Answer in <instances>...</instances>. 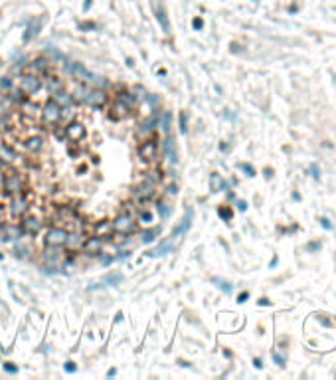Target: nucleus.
<instances>
[{
  "instance_id": "nucleus-3",
  "label": "nucleus",
  "mask_w": 336,
  "mask_h": 380,
  "mask_svg": "<svg viewBox=\"0 0 336 380\" xmlns=\"http://www.w3.org/2000/svg\"><path fill=\"white\" fill-rule=\"evenodd\" d=\"M68 70L72 72V76H74L76 80H80V82H84V84L99 85V87H103V85H105V82H103L101 78H97V76H93L91 72H87L82 64H74V66H70Z\"/></svg>"
},
{
  "instance_id": "nucleus-14",
  "label": "nucleus",
  "mask_w": 336,
  "mask_h": 380,
  "mask_svg": "<svg viewBox=\"0 0 336 380\" xmlns=\"http://www.w3.org/2000/svg\"><path fill=\"white\" fill-rule=\"evenodd\" d=\"M28 208H30V206H28V200H26V198H22L20 194H18V196H12V202H10V214H12L14 218H16V216H18V218L24 216V214L28 212Z\"/></svg>"
},
{
  "instance_id": "nucleus-42",
  "label": "nucleus",
  "mask_w": 336,
  "mask_h": 380,
  "mask_svg": "<svg viewBox=\"0 0 336 380\" xmlns=\"http://www.w3.org/2000/svg\"><path fill=\"white\" fill-rule=\"evenodd\" d=\"M158 210H160V214H162V216H168L170 208H168L166 204H158Z\"/></svg>"
},
{
  "instance_id": "nucleus-4",
  "label": "nucleus",
  "mask_w": 336,
  "mask_h": 380,
  "mask_svg": "<svg viewBox=\"0 0 336 380\" xmlns=\"http://www.w3.org/2000/svg\"><path fill=\"white\" fill-rule=\"evenodd\" d=\"M60 119H62V107H60L54 99H52V101H46L42 107L44 125H56Z\"/></svg>"
},
{
  "instance_id": "nucleus-44",
  "label": "nucleus",
  "mask_w": 336,
  "mask_h": 380,
  "mask_svg": "<svg viewBox=\"0 0 336 380\" xmlns=\"http://www.w3.org/2000/svg\"><path fill=\"white\" fill-rule=\"evenodd\" d=\"M202 26H204V22H202L200 18H196V20H194V28H196V30H202Z\"/></svg>"
},
{
  "instance_id": "nucleus-35",
  "label": "nucleus",
  "mask_w": 336,
  "mask_h": 380,
  "mask_svg": "<svg viewBox=\"0 0 336 380\" xmlns=\"http://www.w3.org/2000/svg\"><path fill=\"white\" fill-rule=\"evenodd\" d=\"M170 119H172V117H170V113H164V115H162V123H160V129H162L166 135H168V131H170Z\"/></svg>"
},
{
  "instance_id": "nucleus-7",
  "label": "nucleus",
  "mask_w": 336,
  "mask_h": 380,
  "mask_svg": "<svg viewBox=\"0 0 336 380\" xmlns=\"http://www.w3.org/2000/svg\"><path fill=\"white\" fill-rule=\"evenodd\" d=\"M128 113H130V105L125 103L123 99H119V97L109 107V119H113V121H123V119L128 117Z\"/></svg>"
},
{
  "instance_id": "nucleus-32",
  "label": "nucleus",
  "mask_w": 336,
  "mask_h": 380,
  "mask_svg": "<svg viewBox=\"0 0 336 380\" xmlns=\"http://www.w3.org/2000/svg\"><path fill=\"white\" fill-rule=\"evenodd\" d=\"M32 252V248L30 246H24L20 240H18V244H16V255H20V257H26L28 253Z\"/></svg>"
},
{
  "instance_id": "nucleus-10",
  "label": "nucleus",
  "mask_w": 336,
  "mask_h": 380,
  "mask_svg": "<svg viewBox=\"0 0 336 380\" xmlns=\"http://www.w3.org/2000/svg\"><path fill=\"white\" fill-rule=\"evenodd\" d=\"M85 137V127L84 123H78V121H72L70 125L66 127V139L70 143H80Z\"/></svg>"
},
{
  "instance_id": "nucleus-47",
  "label": "nucleus",
  "mask_w": 336,
  "mask_h": 380,
  "mask_svg": "<svg viewBox=\"0 0 336 380\" xmlns=\"http://www.w3.org/2000/svg\"><path fill=\"white\" fill-rule=\"evenodd\" d=\"M91 28H95V24H91V22H87V24H82V30H91Z\"/></svg>"
},
{
  "instance_id": "nucleus-41",
  "label": "nucleus",
  "mask_w": 336,
  "mask_h": 380,
  "mask_svg": "<svg viewBox=\"0 0 336 380\" xmlns=\"http://www.w3.org/2000/svg\"><path fill=\"white\" fill-rule=\"evenodd\" d=\"M220 216L226 218V220H230V218H232V210H228V208H220Z\"/></svg>"
},
{
  "instance_id": "nucleus-46",
  "label": "nucleus",
  "mask_w": 336,
  "mask_h": 380,
  "mask_svg": "<svg viewBox=\"0 0 336 380\" xmlns=\"http://www.w3.org/2000/svg\"><path fill=\"white\" fill-rule=\"evenodd\" d=\"M4 368H6V372H10V374H14V372H16V366H12V364H6Z\"/></svg>"
},
{
  "instance_id": "nucleus-51",
  "label": "nucleus",
  "mask_w": 336,
  "mask_h": 380,
  "mask_svg": "<svg viewBox=\"0 0 336 380\" xmlns=\"http://www.w3.org/2000/svg\"><path fill=\"white\" fill-rule=\"evenodd\" d=\"M4 97H6V95H4V91L0 89V107H2V101H4Z\"/></svg>"
},
{
  "instance_id": "nucleus-15",
  "label": "nucleus",
  "mask_w": 336,
  "mask_h": 380,
  "mask_svg": "<svg viewBox=\"0 0 336 380\" xmlns=\"http://www.w3.org/2000/svg\"><path fill=\"white\" fill-rule=\"evenodd\" d=\"M40 228H42V222H40L38 216H24V220H22V232H26V234H38Z\"/></svg>"
},
{
  "instance_id": "nucleus-20",
  "label": "nucleus",
  "mask_w": 336,
  "mask_h": 380,
  "mask_svg": "<svg viewBox=\"0 0 336 380\" xmlns=\"http://www.w3.org/2000/svg\"><path fill=\"white\" fill-rule=\"evenodd\" d=\"M190 220H192V210H186L184 218H182V222L172 230V238H178L180 234H184V232L188 230V226H190Z\"/></svg>"
},
{
  "instance_id": "nucleus-37",
  "label": "nucleus",
  "mask_w": 336,
  "mask_h": 380,
  "mask_svg": "<svg viewBox=\"0 0 336 380\" xmlns=\"http://www.w3.org/2000/svg\"><path fill=\"white\" fill-rule=\"evenodd\" d=\"M186 131H188V115L180 113V133H186Z\"/></svg>"
},
{
  "instance_id": "nucleus-43",
  "label": "nucleus",
  "mask_w": 336,
  "mask_h": 380,
  "mask_svg": "<svg viewBox=\"0 0 336 380\" xmlns=\"http://www.w3.org/2000/svg\"><path fill=\"white\" fill-rule=\"evenodd\" d=\"M240 167H242V169L246 170V172H248L250 176H253V174H255V170H253L252 167H250V165H240Z\"/></svg>"
},
{
  "instance_id": "nucleus-40",
  "label": "nucleus",
  "mask_w": 336,
  "mask_h": 380,
  "mask_svg": "<svg viewBox=\"0 0 336 380\" xmlns=\"http://www.w3.org/2000/svg\"><path fill=\"white\" fill-rule=\"evenodd\" d=\"M97 255H99V261H101V263H103V265H107V263H109V261H111V259H113V257H111V255H105V253H101V252L97 253Z\"/></svg>"
},
{
  "instance_id": "nucleus-38",
  "label": "nucleus",
  "mask_w": 336,
  "mask_h": 380,
  "mask_svg": "<svg viewBox=\"0 0 336 380\" xmlns=\"http://www.w3.org/2000/svg\"><path fill=\"white\" fill-rule=\"evenodd\" d=\"M8 129H10L8 117H0V133H4V131H8Z\"/></svg>"
},
{
  "instance_id": "nucleus-26",
  "label": "nucleus",
  "mask_w": 336,
  "mask_h": 380,
  "mask_svg": "<svg viewBox=\"0 0 336 380\" xmlns=\"http://www.w3.org/2000/svg\"><path fill=\"white\" fill-rule=\"evenodd\" d=\"M42 22H44L42 18H38L36 22H32V24L28 26V30H26V34H24V40H26V42H30V40H32V38H34V36L40 32V28H42Z\"/></svg>"
},
{
  "instance_id": "nucleus-52",
  "label": "nucleus",
  "mask_w": 336,
  "mask_h": 380,
  "mask_svg": "<svg viewBox=\"0 0 336 380\" xmlns=\"http://www.w3.org/2000/svg\"><path fill=\"white\" fill-rule=\"evenodd\" d=\"M2 182H4V176H2V172H0V188H2Z\"/></svg>"
},
{
  "instance_id": "nucleus-28",
  "label": "nucleus",
  "mask_w": 336,
  "mask_h": 380,
  "mask_svg": "<svg viewBox=\"0 0 336 380\" xmlns=\"http://www.w3.org/2000/svg\"><path fill=\"white\" fill-rule=\"evenodd\" d=\"M87 93H89V87H87V85H78V89L74 91L72 99H74L76 103H82V101L87 99Z\"/></svg>"
},
{
  "instance_id": "nucleus-53",
  "label": "nucleus",
  "mask_w": 336,
  "mask_h": 380,
  "mask_svg": "<svg viewBox=\"0 0 336 380\" xmlns=\"http://www.w3.org/2000/svg\"><path fill=\"white\" fill-rule=\"evenodd\" d=\"M0 68H2V60H0Z\"/></svg>"
},
{
  "instance_id": "nucleus-36",
  "label": "nucleus",
  "mask_w": 336,
  "mask_h": 380,
  "mask_svg": "<svg viewBox=\"0 0 336 380\" xmlns=\"http://www.w3.org/2000/svg\"><path fill=\"white\" fill-rule=\"evenodd\" d=\"M0 89H2L4 93L10 91V89H12V80H10V78H2V80H0Z\"/></svg>"
},
{
  "instance_id": "nucleus-1",
  "label": "nucleus",
  "mask_w": 336,
  "mask_h": 380,
  "mask_svg": "<svg viewBox=\"0 0 336 380\" xmlns=\"http://www.w3.org/2000/svg\"><path fill=\"white\" fill-rule=\"evenodd\" d=\"M68 230L66 228H60V226H52L48 228L46 232V246L48 248H60V246H66V240H68Z\"/></svg>"
},
{
  "instance_id": "nucleus-23",
  "label": "nucleus",
  "mask_w": 336,
  "mask_h": 380,
  "mask_svg": "<svg viewBox=\"0 0 336 380\" xmlns=\"http://www.w3.org/2000/svg\"><path fill=\"white\" fill-rule=\"evenodd\" d=\"M46 89L50 91V95H54V93H58L60 89H64V82H62L60 78H56V76H50V78L46 80Z\"/></svg>"
},
{
  "instance_id": "nucleus-5",
  "label": "nucleus",
  "mask_w": 336,
  "mask_h": 380,
  "mask_svg": "<svg viewBox=\"0 0 336 380\" xmlns=\"http://www.w3.org/2000/svg\"><path fill=\"white\" fill-rule=\"evenodd\" d=\"M134 230V218L128 212H121L115 220H113V232L117 234H128Z\"/></svg>"
},
{
  "instance_id": "nucleus-18",
  "label": "nucleus",
  "mask_w": 336,
  "mask_h": 380,
  "mask_svg": "<svg viewBox=\"0 0 336 380\" xmlns=\"http://www.w3.org/2000/svg\"><path fill=\"white\" fill-rule=\"evenodd\" d=\"M2 238L4 240H20L22 238V226L18 228L16 224H8V226H4V230H2Z\"/></svg>"
},
{
  "instance_id": "nucleus-19",
  "label": "nucleus",
  "mask_w": 336,
  "mask_h": 380,
  "mask_svg": "<svg viewBox=\"0 0 336 380\" xmlns=\"http://www.w3.org/2000/svg\"><path fill=\"white\" fill-rule=\"evenodd\" d=\"M0 161L2 163H14V161H18V155L6 143H0Z\"/></svg>"
},
{
  "instance_id": "nucleus-13",
  "label": "nucleus",
  "mask_w": 336,
  "mask_h": 380,
  "mask_svg": "<svg viewBox=\"0 0 336 380\" xmlns=\"http://www.w3.org/2000/svg\"><path fill=\"white\" fill-rule=\"evenodd\" d=\"M103 242H105V238H101V236H91V238H87L84 242V252L87 255H97V253L103 250Z\"/></svg>"
},
{
  "instance_id": "nucleus-21",
  "label": "nucleus",
  "mask_w": 336,
  "mask_h": 380,
  "mask_svg": "<svg viewBox=\"0 0 336 380\" xmlns=\"http://www.w3.org/2000/svg\"><path fill=\"white\" fill-rule=\"evenodd\" d=\"M52 99H54L60 107H68V105H72V103H74L72 93H68V91H64V89H60L58 93H54V95H52Z\"/></svg>"
},
{
  "instance_id": "nucleus-27",
  "label": "nucleus",
  "mask_w": 336,
  "mask_h": 380,
  "mask_svg": "<svg viewBox=\"0 0 336 380\" xmlns=\"http://www.w3.org/2000/svg\"><path fill=\"white\" fill-rule=\"evenodd\" d=\"M174 240H176V238H172V236H170L166 242H162L156 250H152L150 255H152V257H158V255H164V253H168L170 250H172V242H174Z\"/></svg>"
},
{
  "instance_id": "nucleus-31",
  "label": "nucleus",
  "mask_w": 336,
  "mask_h": 380,
  "mask_svg": "<svg viewBox=\"0 0 336 380\" xmlns=\"http://www.w3.org/2000/svg\"><path fill=\"white\" fill-rule=\"evenodd\" d=\"M121 281H123V275H121V273H109V275H105V283L119 285Z\"/></svg>"
},
{
  "instance_id": "nucleus-30",
  "label": "nucleus",
  "mask_w": 336,
  "mask_h": 380,
  "mask_svg": "<svg viewBox=\"0 0 336 380\" xmlns=\"http://www.w3.org/2000/svg\"><path fill=\"white\" fill-rule=\"evenodd\" d=\"M144 180L150 182V184H156V182H160V172L158 170H148L144 174Z\"/></svg>"
},
{
  "instance_id": "nucleus-6",
  "label": "nucleus",
  "mask_w": 336,
  "mask_h": 380,
  "mask_svg": "<svg viewBox=\"0 0 336 380\" xmlns=\"http://www.w3.org/2000/svg\"><path fill=\"white\" fill-rule=\"evenodd\" d=\"M40 87H42V80H40V76L26 74L24 78H20V85H18V89H20L24 95H34Z\"/></svg>"
},
{
  "instance_id": "nucleus-25",
  "label": "nucleus",
  "mask_w": 336,
  "mask_h": 380,
  "mask_svg": "<svg viewBox=\"0 0 336 380\" xmlns=\"http://www.w3.org/2000/svg\"><path fill=\"white\" fill-rule=\"evenodd\" d=\"M156 18H158V22H160L162 30H164L166 34H170V22H168L166 10H164V6H162V4H156Z\"/></svg>"
},
{
  "instance_id": "nucleus-34",
  "label": "nucleus",
  "mask_w": 336,
  "mask_h": 380,
  "mask_svg": "<svg viewBox=\"0 0 336 380\" xmlns=\"http://www.w3.org/2000/svg\"><path fill=\"white\" fill-rule=\"evenodd\" d=\"M152 240H154V232H152V230H146V232H142V234H140V242L150 244Z\"/></svg>"
},
{
  "instance_id": "nucleus-49",
  "label": "nucleus",
  "mask_w": 336,
  "mask_h": 380,
  "mask_svg": "<svg viewBox=\"0 0 336 380\" xmlns=\"http://www.w3.org/2000/svg\"><path fill=\"white\" fill-rule=\"evenodd\" d=\"M248 297H250V293H246V291H244V293H242V295H240V303H244V301H246V299H248Z\"/></svg>"
},
{
  "instance_id": "nucleus-22",
  "label": "nucleus",
  "mask_w": 336,
  "mask_h": 380,
  "mask_svg": "<svg viewBox=\"0 0 336 380\" xmlns=\"http://www.w3.org/2000/svg\"><path fill=\"white\" fill-rule=\"evenodd\" d=\"M82 246H84L82 236H80L78 232H70V234H68V240H66V248H68V250H80Z\"/></svg>"
},
{
  "instance_id": "nucleus-11",
  "label": "nucleus",
  "mask_w": 336,
  "mask_h": 380,
  "mask_svg": "<svg viewBox=\"0 0 336 380\" xmlns=\"http://www.w3.org/2000/svg\"><path fill=\"white\" fill-rule=\"evenodd\" d=\"M156 153H158V147H156L154 141H144V143L138 147V157H140L144 163L154 161V159H156Z\"/></svg>"
},
{
  "instance_id": "nucleus-33",
  "label": "nucleus",
  "mask_w": 336,
  "mask_h": 380,
  "mask_svg": "<svg viewBox=\"0 0 336 380\" xmlns=\"http://www.w3.org/2000/svg\"><path fill=\"white\" fill-rule=\"evenodd\" d=\"M117 97H119V99H123L125 103H128L130 107H132V103H134V97H132V93H130V91H121Z\"/></svg>"
},
{
  "instance_id": "nucleus-29",
  "label": "nucleus",
  "mask_w": 336,
  "mask_h": 380,
  "mask_svg": "<svg viewBox=\"0 0 336 380\" xmlns=\"http://www.w3.org/2000/svg\"><path fill=\"white\" fill-rule=\"evenodd\" d=\"M210 184H212V190H214V192H218V190H222V188H224V180H222V178H220V174H216V172L212 174Z\"/></svg>"
},
{
  "instance_id": "nucleus-9",
  "label": "nucleus",
  "mask_w": 336,
  "mask_h": 380,
  "mask_svg": "<svg viewBox=\"0 0 336 380\" xmlns=\"http://www.w3.org/2000/svg\"><path fill=\"white\" fill-rule=\"evenodd\" d=\"M52 68V62H48L46 58H36L34 62H30L26 66V74H32V76H44L48 74V70Z\"/></svg>"
},
{
  "instance_id": "nucleus-2",
  "label": "nucleus",
  "mask_w": 336,
  "mask_h": 380,
  "mask_svg": "<svg viewBox=\"0 0 336 380\" xmlns=\"http://www.w3.org/2000/svg\"><path fill=\"white\" fill-rule=\"evenodd\" d=\"M2 188H4L6 196H18V194L22 192V188H24V184H22V176H20L18 172L10 170V172L4 176Z\"/></svg>"
},
{
  "instance_id": "nucleus-45",
  "label": "nucleus",
  "mask_w": 336,
  "mask_h": 380,
  "mask_svg": "<svg viewBox=\"0 0 336 380\" xmlns=\"http://www.w3.org/2000/svg\"><path fill=\"white\" fill-rule=\"evenodd\" d=\"M66 370H68V372H76V364H74V362H68V364H66Z\"/></svg>"
},
{
  "instance_id": "nucleus-16",
  "label": "nucleus",
  "mask_w": 336,
  "mask_h": 380,
  "mask_svg": "<svg viewBox=\"0 0 336 380\" xmlns=\"http://www.w3.org/2000/svg\"><path fill=\"white\" fill-rule=\"evenodd\" d=\"M111 234H113V222L111 220H101L95 224V236L111 238Z\"/></svg>"
},
{
  "instance_id": "nucleus-24",
  "label": "nucleus",
  "mask_w": 336,
  "mask_h": 380,
  "mask_svg": "<svg viewBox=\"0 0 336 380\" xmlns=\"http://www.w3.org/2000/svg\"><path fill=\"white\" fill-rule=\"evenodd\" d=\"M20 109H22V113L26 117H36L38 111H40V107L36 103H32V101H20Z\"/></svg>"
},
{
  "instance_id": "nucleus-39",
  "label": "nucleus",
  "mask_w": 336,
  "mask_h": 380,
  "mask_svg": "<svg viewBox=\"0 0 336 380\" xmlns=\"http://www.w3.org/2000/svg\"><path fill=\"white\" fill-rule=\"evenodd\" d=\"M138 220H140L142 224H148V222L152 220V214H150V212H142V214L138 216Z\"/></svg>"
},
{
  "instance_id": "nucleus-17",
  "label": "nucleus",
  "mask_w": 336,
  "mask_h": 380,
  "mask_svg": "<svg viewBox=\"0 0 336 380\" xmlns=\"http://www.w3.org/2000/svg\"><path fill=\"white\" fill-rule=\"evenodd\" d=\"M44 147V139L40 135H34V137H28L26 141H24V149L28 151V153H40Z\"/></svg>"
},
{
  "instance_id": "nucleus-48",
  "label": "nucleus",
  "mask_w": 336,
  "mask_h": 380,
  "mask_svg": "<svg viewBox=\"0 0 336 380\" xmlns=\"http://www.w3.org/2000/svg\"><path fill=\"white\" fill-rule=\"evenodd\" d=\"M150 113V107L148 105H142V115H148Z\"/></svg>"
},
{
  "instance_id": "nucleus-50",
  "label": "nucleus",
  "mask_w": 336,
  "mask_h": 380,
  "mask_svg": "<svg viewBox=\"0 0 336 380\" xmlns=\"http://www.w3.org/2000/svg\"><path fill=\"white\" fill-rule=\"evenodd\" d=\"M91 2H93V0H85V4H84L85 10H89V8H91Z\"/></svg>"
},
{
  "instance_id": "nucleus-12",
  "label": "nucleus",
  "mask_w": 336,
  "mask_h": 380,
  "mask_svg": "<svg viewBox=\"0 0 336 380\" xmlns=\"http://www.w3.org/2000/svg\"><path fill=\"white\" fill-rule=\"evenodd\" d=\"M91 107H95V109H99V107H103L105 103H107V93L99 87V89H89V93H87V99H85Z\"/></svg>"
},
{
  "instance_id": "nucleus-8",
  "label": "nucleus",
  "mask_w": 336,
  "mask_h": 380,
  "mask_svg": "<svg viewBox=\"0 0 336 380\" xmlns=\"http://www.w3.org/2000/svg\"><path fill=\"white\" fill-rule=\"evenodd\" d=\"M152 196H154V184L142 180L140 184L132 186V198H136V200H140V202H146V200H150Z\"/></svg>"
}]
</instances>
